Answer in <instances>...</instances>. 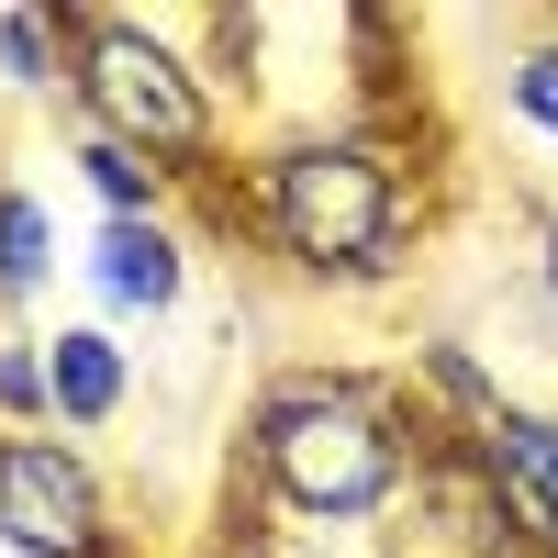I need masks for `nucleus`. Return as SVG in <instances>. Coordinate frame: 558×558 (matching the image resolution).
<instances>
[{
	"label": "nucleus",
	"instance_id": "6",
	"mask_svg": "<svg viewBox=\"0 0 558 558\" xmlns=\"http://www.w3.org/2000/svg\"><path fill=\"white\" fill-rule=\"evenodd\" d=\"M45 391H57V436H101L134 402V357L101 324H57V336H45Z\"/></svg>",
	"mask_w": 558,
	"mask_h": 558
},
{
	"label": "nucleus",
	"instance_id": "12",
	"mask_svg": "<svg viewBox=\"0 0 558 558\" xmlns=\"http://www.w3.org/2000/svg\"><path fill=\"white\" fill-rule=\"evenodd\" d=\"M536 279H547V302H558V213H547V235H536Z\"/></svg>",
	"mask_w": 558,
	"mask_h": 558
},
{
	"label": "nucleus",
	"instance_id": "10",
	"mask_svg": "<svg viewBox=\"0 0 558 558\" xmlns=\"http://www.w3.org/2000/svg\"><path fill=\"white\" fill-rule=\"evenodd\" d=\"M0 425H12V436L57 425V391H45V336H0Z\"/></svg>",
	"mask_w": 558,
	"mask_h": 558
},
{
	"label": "nucleus",
	"instance_id": "11",
	"mask_svg": "<svg viewBox=\"0 0 558 558\" xmlns=\"http://www.w3.org/2000/svg\"><path fill=\"white\" fill-rule=\"evenodd\" d=\"M502 112H514L525 134H547V146H558V34H547V45H525V57L502 68Z\"/></svg>",
	"mask_w": 558,
	"mask_h": 558
},
{
	"label": "nucleus",
	"instance_id": "8",
	"mask_svg": "<svg viewBox=\"0 0 558 558\" xmlns=\"http://www.w3.org/2000/svg\"><path fill=\"white\" fill-rule=\"evenodd\" d=\"M45 268H57V213H45L23 179H0V313L45 291Z\"/></svg>",
	"mask_w": 558,
	"mask_h": 558
},
{
	"label": "nucleus",
	"instance_id": "2",
	"mask_svg": "<svg viewBox=\"0 0 558 558\" xmlns=\"http://www.w3.org/2000/svg\"><path fill=\"white\" fill-rule=\"evenodd\" d=\"M235 213L291 279L368 291L413 246V168H402V146L380 123H302V134H279V146L246 157Z\"/></svg>",
	"mask_w": 558,
	"mask_h": 558
},
{
	"label": "nucleus",
	"instance_id": "1",
	"mask_svg": "<svg viewBox=\"0 0 558 558\" xmlns=\"http://www.w3.org/2000/svg\"><path fill=\"white\" fill-rule=\"evenodd\" d=\"M436 447H458V436H436V413H413V391L368 380V368H279L246 402V470L302 525L391 514Z\"/></svg>",
	"mask_w": 558,
	"mask_h": 558
},
{
	"label": "nucleus",
	"instance_id": "7",
	"mask_svg": "<svg viewBox=\"0 0 558 558\" xmlns=\"http://www.w3.org/2000/svg\"><path fill=\"white\" fill-rule=\"evenodd\" d=\"M89 279H101V302H123V313H168L191 291V235H179V223H101V235H89Z\"/></svg>",
	"mask_w": 558,
	"mask_h": 558
},
{
	"label": "nucleus",
	"instance_id": "4",
	"mask_svg": "<svg viewBox=\"0 0 558 558\" xmlns=\"http://www.w3.org/2000/svg\"><path fill=\"white\" fill-rule=\"evenodd\" d=\"M0 547L12 558H134L78 436H57V425L12 436L0 425Z\"/></svg>",
	"mask_w": 558,
	"mask_h": 558
},
{
	"label": "nucleus",
	"instance_id": "9",
	"mask_svg": "<svg viewBox=\"0 0 558 558\" xmlns=\"http://www.w3.org/2000/svg\"><path fill=\"white\" fill-rule=\"evenodd\" d=\"M0 78L45 101V89H68V12H45V0H12L0 12Z\"/></svg>",
	"mask_w": 558,
	"mask_h": 558
},
{
	"label": "nucleus",
	"instance_id": "3",
	"mask_svg": "<svg viewBox=\"0 0 558 558\" xmlns=\"http://www.w3.org/2000/svg\"><path fill=\"white\" fill-rule=\"evenodd\" d=\"M68 12V101H78V134H112V146L157 157L179 191L223 179V89L213 68H191L179 45L146 23V12H89V0H57Z\"/></svg>",
	"mask_w": 558,
	"mask_h": 558
},
{
	"label": "nucleus",
	"instance_id": "5",
	"mask_svg": "<svg viewBox=\"0 0 558 558\" xmlns=\"http://www.w3.org/2000/svg\"><path fill=\"white\" fill-rule=\"evenodd\" d=\"M470 458L492 470L514 536H525L536 558H558V413H547V402H502L492 425L470 436Z\"/></svg>",
	"mask_w": 558,
	"mask_h": 558
}]
</instances>
